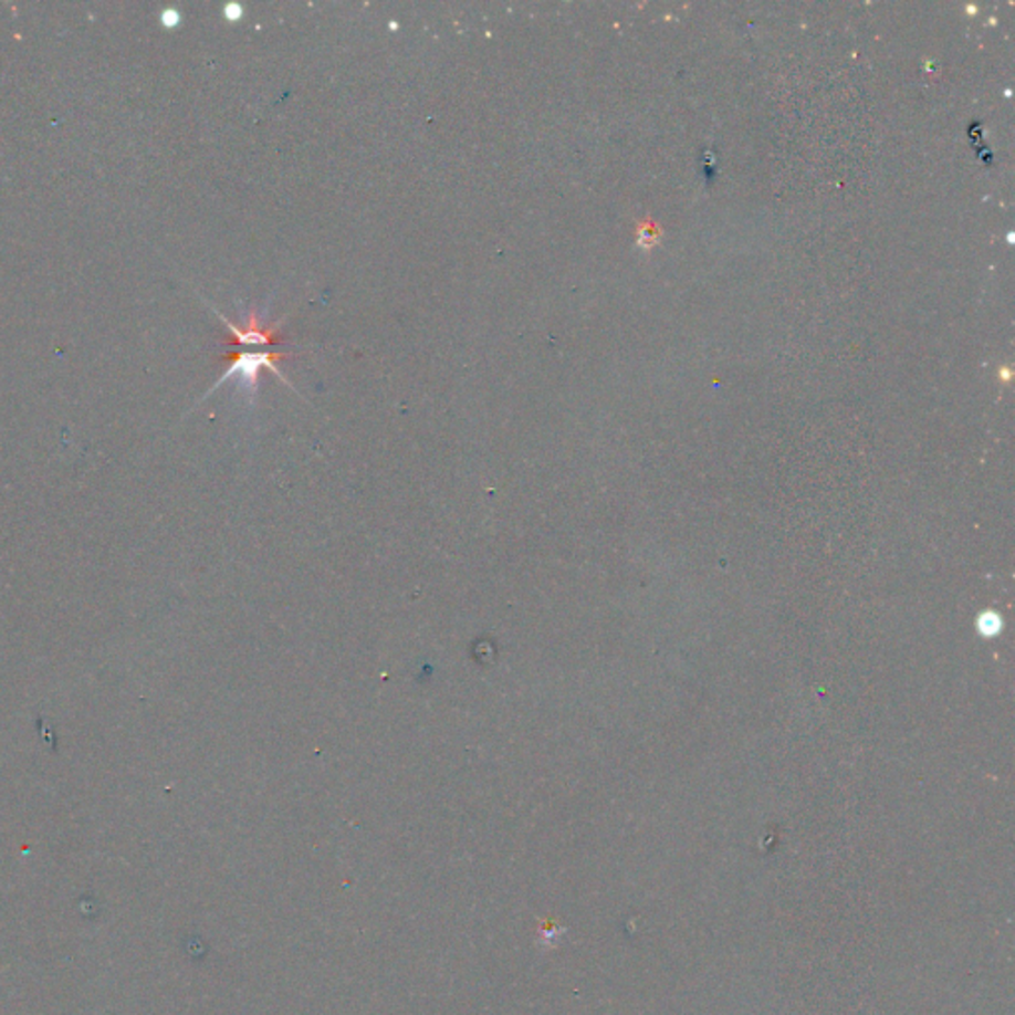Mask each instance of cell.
I'll return each instance as SVG.
<instances>
[{"instance_id":"cell-1","label":"cell","mask_w":1015,"mask_h":1015,"mask_svg":"<svg viewBox=\"0 0 1015 1015\" xmlns=\"http://www.w3.org/2000/svg\"><path fill=\"white\" fill-rule=\"evenodd\" d=\"M286 352H234L230 349L229 354L224 355V359H229V367L227 372L222 375L221 379L214 384L212 391L219 389L221 385L227 384L229 379H239V389L242 391L244 397H249L250 405H254L257 401V395H259V375L262 369H270L272 374H276L280 377L282 384H286L287 387L292 385L287 384L286 375L280 372L279 364L282 359H286Z\"/></svg>"},{"instance_id":"cell-2","label":"cell","mask_w":1015,"mask_h":1015,"mask_svg":"<svg viewBox=\"0 0 1015 1015\" xmlns=\"http://www.w3.org/2000/svg\"><path fill=\"white\" fill-rule=\"evenodd\" d=\"M221 316V314H219ZM222 324L229 327L230 347L232 345H249V347H259V345H280L284 344V337L280 336V326L284 320L266 324L264 316H260L259 310L252 307L247 316L242 317V326L230 324L227 317L221 316Z\"/></svg>"}]
</instances>
